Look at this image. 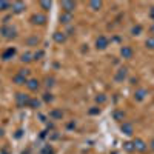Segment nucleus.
I'll use <instances>...</instances> for the list:
<instances>
[{"mask_svg":"<svg viewBox=\"0 0 154 154\" xmlns=\"http://www.w3.org/2000/svg\"><path fill=\"white\" fill-rule=\"evenodd\" d=\"M31 22H32V23H38V25H43V23L46 22V17H45L43 14H34V16L31 17Z\"/></svg>","mask_w":154,"mask_h":154,"instance_id":"6","label":"nucleus"},{"mask_svg":"<svg viewBox=\"0 0 154 154\" xmlns=\"http://www.w3.org/2000/svg\"><path fill=\"white\" fill-rule=\"evenodd\" d=\"M16 99H17L19 106L29 105V102H31V97H29V96H26V94H17V96H16Z\"/></svg>","mask_w":154,"mask_h":154,"instance_id":"2","label":"nucleus"},{"mask_svg":"<svg viewBox=\"0 0 154 154\" xmlns=\"http://www.w3.org/2000/svg\"><path fill=\"white\" fill-rule=\"evenodd\" d=\"M3 136V130H2V128H0V137H2Z\"/></svg>","mask_w":154,"mask_h":154,"instance_id":"33","label":"nucleus"},{"mask_svg":"<svg viewBox=\"0 0 154 154\" xmlns=\"http://www.w3.org/2000/svg\"><path fill=\"white\" fill-rule=\"evenodd\" d=\"M26 86L31 89V91H37V89H38V82H37V80H29V82L26 83Z\"/></svg>","mask_w":154,"mask_h":154,"instance_id":"13","label":"nucleus"},{"mask_svg":"<svg viewBox=\"0 0 154 154\" xmlns=\"http://www.w3.org/2000/svg\"><path fill=\"white\" fill-rule=\"evenodd\" d=\"M140 31H142V26H136V28H133V34H139Z\"/></svg>","mask_w":154,"mask_h":154,"instance_id":"26","label":"nucleus"},{"mask_svg":"<svg viewBox=\"0 0 154 154\" xmlns=\"http://www.w3.org/2000/svg\"><path fill=\"white\" fill-rule=\"evenodd\" d=\"M11 8V3L9 2H0V11H6Z\"/></svg>","mask_w":154,"mask_h":154,"instance_id":"17","label":"nucleus"},{"mask_svg":"<svg viewBox=\"0 0 154 154\" xmlns=\"http://www.w3.org/2000/svg\"><path fill=\"white\" fill-rule=\"evenodd\" d=\"M45 100H46V102L53 100V97H51V94H45Z\"/></svg>","mask_w":154,"mask_h":154,"instance_id":"29","label":"nucleus"},{"mask_svg":"<svg viewBox=\"0 0 154 154\" xmlns=\"http://www.w3.org/2000/svg\"><path fill=\"white\" fill-rule=\"evenodd\" d=\"M125 77H126V69L122 68V69L117 72V75H116V80H122V79H125Z\"/></svg>","mask_w":154,"mask_h":154,"instance_id":"15","label":"nucleus"},{"mask_svg":"<svg viewBox=\"0 0 154 154\" xmlns=\"http://www.w3.org/2000/svg\"><path fill=\"white\" fill-rule=\"evenodd\" d=\"M22 60H23V62H29V60H31V54H23V56H22Z\"/></svg>","mask_w":154,"mask_h":154,"instance_id":"22","label":"nucleus"},{"mask_svg":"<svg viewBox=\"0 0 154 154\" xmlns=\"http://www.w3.org/2000/svg\"><path fill=\"white\" fill-rule=\"evenodd\" d=\"M120 54L123 59H131L133 57V48L131 46H123L122 51H120Z\"/></svg>","mask_w":154,"mask_h":154,"instance_id":"5","label":"nucleus"},{"mask_svg":"<svg viewBox=\"0 0 154 154\" xmlns=\"http://www.w3.org/2000/svg\"><path fill=\"white\" fill-rule=\"evenodd\" d=\"M100 6H102L100 2H91V8H96V9H97V8H100Z\"/></svg>","mask_w":154,"mask_h":154,"instance_id":"24","label":"nucleus"},{"mask_svg":"<svg viewBox=\"0 0 154 154\" xmlns=\"http://www.w3.org/2000/svg\"><path fill=\"white\" fill-rule=\"evenodd\" d=\"M122 131H123L125 134H128V136H131V134H133V125H131V123H123V125H122Z\"/></svg>","mask_w":154,"mask_h":154,"instance_id":"11","label":"nucleus"},{"mask_svg":"<svg viewBox=\"0 0 154 154\" xmlns=\"http://www.w3.org/2000/svg\"><path fill=\"white\" fill-rule=\"evenodd\" d=\"M29 105H31V106H38V100H35V99H31Z\"/></svg>","mask_w":154,"mask_h":154,"instance_id":"25","label":"nucleus"},{"mask_svg":"<svg viewBox=\"0 0 154 154\" xmlns=\"http://www.w3.org/2000/svg\"><path fill=\"white\" fill-rule=\"evenodd\" d=\"M0 34H3V37H6V38H12V37H16V29L12 26H2Z\"/></svg>","mask_w":154,"mask_h":154,"instance_id":"1","label":"nucleus"},{"mask_svg":"<svg viewBox=\"0 0 154 154\" xmlns=\"http://www.w3.org/2000/svg\"><path fill=\"white\" fill-rule=\"evenodd\" d=\"M146 46H148V48H151V49H154V35L148 37V40H146Z\"/></svg>","mask_w":154,"mask_h":154,"instance_id":"18","label":"nucleus"},{"mask_svg":"<svg viewBox=\"0 0 154 154\" xmlns=\"http://www.w3.org/2000/svg\"><path fill=\"white\" fill-rule=\"evenodd\" d=\"M145 94H146L145 89H139V91L136 93V99H137V100H143V99H145Z\"/></svg>","mask_w":154,"mask_h":154,"instance_id":"16","label":"nucleus"},{"mask_svg":"<svg viewBox=\"0 0 154 154\" xmlns=\"http://www.w3.org/2000/svg\"><path fill=\"white\" fill-rule=\"evenodd\" d=\"M149 16H151V19H154V8H151V11H149Z\"/></svg>","mask_w":154,"mask_h":154,"instance_id":"30","label":"nucleus"},{"mask_svg":"<svg viewBox=\"0 0 154 154\" xmlns=\"http://www.w3.org/2000/svg\"><path fill=\"white\" fill-rule=\"evenodd\" d=\"M14 53H16V49H14V48H9V49H6L5 53L2 54V59H3V60H9V57L14 56Z\"/></svg>","mask_w":154,"mask_h":154,"instance_id":"10","label":"nucleus"},{"mask_svg":"<svg viewBox=\"0 0 154 154\" xmlns=\"http://www.w3.org/2000/svg\"><path fill=\"white\" fill-rule=\"evenodd\" d=\"M62 8L65 9V12L71 14V11L75 8V3H74V2H62Z\"/></svg>","mask_w":154,"mask_h":154,"instance_id":"8","label":"nucleus"},{"mask_svg":"<svg viewBox=\"0 0 154 154\" xmlns=\"http://www.w3.org/2000/svg\"><path fill=\"white\" fill-rule=\"evenodd\" d=\"M114 117H116V119H123V112H119V111H117V112L114 114Z\"/></svg>","mask_w":154,"mask_h":154,"instance_id":"27","label":"nucleus"},{"mask_svg":"<svg viewBox=\"0 0 154 154\" xmlns=\"http://www.w3.org/2000/svg\"><path fill=\"white\" fill-rule=\"evenodd\" d=\"M97 102H105V97L102 96V97H97Z\"/></svg>","mask_w":154,"mask_h":154,"instance_id":"31","label":"nucleus"},{"mask_svg":"<svg viewBox=\"0 0 154 154\" xmlns=\"http://www.w3.org/2000/svg\"><path fill=\"white\" fill-rule=\"evenodd\" d=\"M54 40H56L57 43L65 42V40H66V35H65V32H56V34H54Z\"/></svg>","mask_w":154,"mask_h":154,"instance_id":"12","label":"nucleus"},{"mask_svg":"<svg viewBox=\"0 0 154 154\" xmlns=\"http://www.w3.org/2000/svg\"><path fill=\"white\" fill-rule=\"evenodd\" d=\"M134 145V149H137V151H140V152H143V151H146V145H145V142H143V140H140V139H137L136 140V142L133 143Z\"/></svg>","mask_w":154,"mask_h":154,"instance_id":"4","label":"nucleus"},{"mask_svg":"<svg viewBox=\"0 0 154 154\" xmlns=\"http://www.w3.org/2000/svg\"><path fill=\"white\" fill-rule=\"evenodd\" d=\"M89 112H91V114H96V112H99V108H96V109H91Z\"/></svg>","mask_w":154,"mask_h":154,"instance_id":"32","label":"nucleus"},{"mask_svg":"<svg viewBox=\"0 0 154 154\" xmlns=\"http://www.w3.org/2000/svg\"><path fill=\"white\" fill-rule=\"evenodd\" d=\"M53 152H54V151L51 149V148H48V146H46V148L43 149V154H53Z\"/></svg>","mask_w":154,"mask_h":154,"instance_id":"28","label":"nucleus"},{"mask_svg":"<svg viewBox=\"0 0 154 154\" xmlns=\"http://www.w3.org/2000/svg\"><path fill=\"white\" fill-rule=\"evenodd\" d=\"M51 116L56 117V119H59V117H62V111H53V112H51Z\"/></svg>","mask_w":154,"mask_h":154,"instance_id":"20","label":"nucleus"},{"mask_svg":"<svg viewBox=\"0 0 154 154\" xmlns=\"http://www.w3.org/2000/svg\"><path fill=\"white\" fill-rule=\"evenodd\" d=\"M12 82L17 83V85H22V83H26V77H23L20 72H17L14 77H12Z\"/></svg>","mask_w":154,"mask_h":154,"instance_id":"9","label":"nucleus"},{"mask_svg":"<svg viewBox=\"0 0 154 154\" xmlns=\"http://www.w3.org/2000/svg\"><path fill=\"white\" fill-rule=\"evenodd\" d=\"M26 43H28V46H35V45L38 43V37H37V35H32V37H29L28 40H26Z\"/></svg>","mask_w":154,"mask_h":154,"instance_id":"14","label":"nucleus"},{"mask_svg":"<svg viewBox=\"0 0 154 154\" xmlns=\"http://www.w3.org/2000/svg\"><path fill=\"white\" fill-rule=\"evenodd\" d=\"M60 20H62L63 23H68V22L71 20V14H68V12H65V14H63V16L60 17Z\"/></svg>","mask_w":154,"mask_h":154,"instance_id":"19","label":"nucleus"},{"mask_svg":"<svg viewBox=\"0 0 154 154\" xmlns=\"http://www.w3.org/2000/svg\"><path fill=\"white\" fill-rule=\"evenodd\" d=\"M11 8H12V11L16 12V14H20V12L25 9V3H22V2H14L11 5Z\"/></svg>","mask_w":154,"mask_h":154,"instance_id":"7","label":"nucleus"},{"mask_svg":"<svg viewBox=\"0 0 154 154\" xmlns=\"http://www.w3.org/2000/svg\"><path fill=\"white\" fill-rule=\"evenodd\" d=\"M125 148H126V151H133V149H134V145L130 143V142H126V143H125Z\"/></svg>","mask_w":154,"mask_h":154,"instance_id":"21","label":"nucleus"},{"mask_svg":"<svg viewBox=\"0 0 154 154\" xmlns=\"http://www.w3.org/2000/svg\"><path fill=\"white\" fill-rule=\"evenodd\" d=\"M151 32L154 34V25H152V26H151Z\"/></svg>","mask_w":154,"mask_h":154,"instance_id":"34","label":"nucleus"},{"mask_svg":"<svg viewBox=\"0 0 154 154\" xmlns=\"http://www.w3.org/2000/svg\"><path fill=\"white\" fill-rule=\"evenodd\" d=\"M151 146H152V149H154V140H152V142H151Z\"/></svg>","mask_w":154,"mask_h":154,"instance_id":"35","label":"nucleus"},{"mask_svg":"<svg viewBox=\"0 0 154 154\" xmlns=\"http://www.w3.org/2000/svg\"><path fill=\"white\" fill-rule=\"evenodd\" d=\"M40 6H42L43 9H48V8L51 6V3H49V2H40Z\"/></svg>","mask_w":154,"mask_h":154,"instance_id":"23","label":"nucleus"},{"mask_svg":"<svg viewBox=\"0 0 154 154\" xmlns=\"http://www.w3.org/2000/svg\"><path fill=\"white\" fill-rule=\"evenodd\" d=\"M96 46H97V49H105L108 46V38L105 35H100L96 40Z\"/></svg>","mask_w":154,"mask_h":154,"instance_id":"3","label":"nucleus"}]
</instances>
